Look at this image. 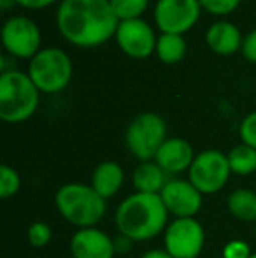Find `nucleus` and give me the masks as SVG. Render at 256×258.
<instances>
[{"label":"nucleus","mask_w":256,"mask_h":258,"mask_svg":"<svg viewBox=\"0 0 256 258\" xmlns=\"http://www.w3.org/2000/svg\"><path fill=\"white\" fill-rule=\"evenodd\" d=\"M55 21L63 41L81 49L109 42L120 23L109 0H60Z\"/></svg>","instance_id":"f257e3e1"},{"label":"nucleus","mask_w":256,"mask_h":258,"mask_svg":"<svg viewBox=\"0 0 256 258\" xmlns=\"http://www.w3.org/2000/svg\"><path fill=\"white\" fill-rule=\"evenodd\" d=\"M114 223L118 232L132 242L149 241L165 232L168 225V211L160 195L135 191L116 207Z\"/></svg>","instance_id":"f03ea898"},{"label":"nucleus","mask_w":256,"mask_h":258,"mask_svg":"<svg viewBox=\"0 0 256 258\" xmlns=\"http://www.w3.org/2000/svg\"><path fill=\"white\" fill-rule=\"evenodd\" d=\"M55 206L65 221L77 228L97 227L107 213V201L92 184L67 183L56 190Z\"/></svg>","instance_id":"7ed1b4c3"},{"label":"nucleus","mask_w":256,"mask_h":258,"mask_svg":"<svg viewBox=\"0 0 256 258\" xmlns=\"http://www.w3.org/2000/svg\"><path fill=\"white\" fill-rule=\"evenodd\" d=\"M41 92L27 72H0V119L9 125H18L30 119L37 112Z\"/></svg>","instance_id":"20e7f679"},{"label":"nucleus","mask_w":256,"mask_h":258,"mask_svg":"<svg viewBox=\"0 0 256 258\" xmlns=\"http://www.w3.org/2000/svg\"><path fill=\"white\" fill-rule=\"evenodd\" d=\"M27 74L44 95H56L63 92L72 81L74 63L67 51L62 48L48 46L42 48L28 61Z\"/></svg>","instance_id":"39448f33"},{"label":"nucleus","mask_w":256,"mask_h":258,"mask_svg":"<svg viewBox=\"0 0 256 258\" xmlns=\"http://www.w3.org/2000/svg\"><path fill=\"white\" fill-rule=\"evenodd\" d=\"M167 123L156 112H140L125 130V144L139 162L154 160L161 144L167 141Z\"/></svg>","instance_id":"423d86ee"},{"label":"nucleus","mask_w":256,"mask_h":258,"mask_svg":"<svg viewBox=\"0 0 256 258\" xmlns=\"http://www.w3.org/2000/svg\"><path fill=\"white\" fill-rule=\"evenodd\" d=\"M0 41L4 51L11 58L30 61L42 49V32L32 18L14 14L4 21Z\"/></svg>","instance_id":"0eeeda50"},{"label":"nucleus","mask_w":256,"mask_h":258,"mask_svg":"<svg viewBox=\"0 0 256 258\" xmlns=\"http://www.w3.org/2000/svg\"><path fill=\"white\" fill-rule=\"evenodd\" d=\"M232 170L228 156L219 150H204L195 156L188 170V181L202 195H214L225 188Z\"/></svg>","instance_id":"6e6552de"},{"label":"nucleus","mask_w":256,"mask_h":258,"mask_svg":"<svg viewBox=\"0 0 256 258\" xmlns=\"http://www.w3.org/2000/svg\"><path fill=\"white\" fill-rule=\"evenodd\" d=\"M205 230L197 218H174L163 232V249L174 258H198Z\"/></svg>","instance_id":"1a4fd4ad"},{"label":"nucleus","mask_w":256,"mask_h":258,"mask_svg":"<svg viewBox=\"0 0 256 258\" xmlns=\"http://www.w3.org/2000/svg\"><path fill=\"white\" fill-rule=\"evenodd\" d=\"M202 13L198 0H156L153 21L160 34L185 35L198 23Z\"/></svg>","instance_id":"9d476101"},{"label":"nucleus","mask_w":256,"mask_h":258,"mask_svg":"<svg viewBox=\"0 0 256 258\" xmlns=\"http://www.w3.org/2000/svg\"><path fill=\"white\" fill-rule=\"evenodd\" d=\"M114 41L125 56L132 60H146L154 54L158 34L149 21H146L144 18H137V20H125L118 23Z\"/></svg>","instance_id":"9b49d317"},{"label":"nucleus","mask_w":256,"mask_h":258,"mask_svg":"<svg viewBox=\"0 0 256 258\" xmlns=\"http://www.w3.org/2000/svg\"><path fill=\"white\" fill-rule=\"evenodd\" d=\"M160 197L174 218H195L204 202V195L188 179H168Z\"/></svg>","instance_id":"f8f14e48"},{"label":"nucleus","mask_w":256,"mask_h":258,"mask_svg":"<svg viewBox=\"0 0 256 258\" xmlns=\"http://www.w3.org/2000/svg\"><path fill=\"white\" fill-rule=\"evenodd\" d=\"M70 256L72 258H114L116 246L109 234L97 227L79 228L70 237Z\"/></svg>","instance_id":"ddd939ff"},{"label":"nucleus","mask_w":256,"mask_h":258,"mask_svg":"<svg viewBox=\"0 0 256 258\" xmlns=\"http://www.w3.org/2000/svg\"><path fill=\"white\" fill-rule=\"evenodd\" d=\"M204 41L207 48L218 56H233L242 49L244 35L235 23L228 20H218L207 27Z\"/></svg>","instance_id":"4468645a"},{"label":"nucleus","mask_w":256,"mask_h":258,"mask_svg":"<svg viewBox=\"0 0 256 258\" xmlns=\"http://www.w3.org/2000/svg\"><path fill=\"white\" fill-rule=\"evenodd\" d=\"M195 150L193 146L183 137H168L161 148L158 150L154 162L168 174V176H176V174L188 172L195 160Z\"/></svg>","instance_id":"2eb2a0df"},{"label":"nucleus","mask_w":256,"mask_h":258,"mask_svg":"<svg viewBox=\"0 0 256 258\" xmlns=\"http://www.w3.org/2000/svg\"><path fill=\"white\" fill-rule=\"evenodd\" d=\"M90 184H92L93 190H95L100 197L106 199V201L114 197L125 184L123 167L118 162H113V160L100 162L99 165L93 169Z\"/></svg>","instance_id":"dca6fc26"},{"label":"nucleus","mask_w":256,"mask_h":258,"mask_svg":"<svg viewBox=\"0 0 256 258\" xmlns=\"http://www.w3.org/2000/svg\"><path fill=\"white\" fill-rule=\"evenodd\" d=\"M167 183H168V174L154 160L139 162V165L133 169L132 184L135 188V191L160 195Z\"/></svg>","instance_id":"f3484780"},{"label":"nucleus","mask_w":256,"mask_h":258,"mask_svg":"<svg viewBox=\"0 0 256 258\" xmlns=\"http://www.w3.org/2000/svg\"><path fill=\"white\" fill-rule=\"evenodd\" d=\"M226 207L235 220L242 223H256V191L237 188L226 199Z\"/></svg>","instance_id":"a211bd4d"},{"label":"nucleus","mask_w":256,"mask_h":258,"mask_svg":"<svg viewBox=\"0 0 256 258\" xmlns=\"http://www.w3.org/2000/svg\"><path fill=\"white\" fill-rule=\"evenodd\" d=\"M188 44H186L185 35L178 34H158L156 49L154 54L165 65H176L186 56Z\"/></svg>","instance_id":"6ab92c4d"},{"label":"nucleus","mask_w":256,"mask_h":258,"mask_svg":"<svg viewBox=\"0 0 256 258\" xmlns=\"http://www.w3.org/2000/svg\"><path fill=\"white\" fill-rule=\"evenodd\" d=\"M228 156V165L232 174L235 176H249L256 172V150L247 144L240 143L233 146L226 153Z\"/></svg>","instance_id":"aec40b11"},{"label":"nucleus","mask_w":256,"mask_h":258,"mask_svg":"<svg viewBox=\"0 0 256 258\" xmlns=\"http://www.w3.org/2000/svg\"><path fill=\"white\" fill-rule=\"evenodd\" d=\"M114 14L120 21L142 18L149 9V0H109Z\"/></svg>","instance_id":"412c9836"},{"label":"nucleus","mask_w":256,"mask_h":258,"mask_svg":"<svg viewBox=\"0 0 256 258\" xmlns=\"http://www.w3.org/2000/svg\"><path fill=\"white\" fill-rule=\"evenodd\" d=\"M21 188V177L18 174V170L11 165H6L4 163L0 167V197L4 201H9L11 197L20 191Z\"/></svg>","instance_id":"4be33fe9"},{"label":"nucleus","mask_w":256,"mask_h":258,"mask_svg":"<svg viewBox=\"0 0 256 258\" xmlns=\"http://www.w3.org/2000/svg\"><path fill=\"white\" fill-rule=\"evenodd\" d=\"M198 4H200L204 13L216 18H225L235 13L242 4V0H198Z\"/></svg>","instance_id":"5701e85b"},{"label":"nucleus","mask_w":256,"mask_h":258,"mask_svg":"<svg viewBox=\"0 0 256 258\" xmlns=\"http://www.w3.org/2000/svg\"><path fill=\"white\" fill-rule=\"evenodd\" d=\"M27 237L34 248H46L53 239V230L46 221H34L28 227Z\"/></svg>","instance_id":"b1692460"},{"label":"nucleus","mask_w":256,"mask_h":258,"mask_svg":"<svg viewBox=\"0 0 256 258\" xmlns=\"http://www.w3.org/2000/svg\"><path fill=\"white\" fill-rule=\"evenodd\" d=\"M239 136L240 143L256 150V111L247 112L242 118V121L239 125Z\"/></svg>","instance_id":"393cba45"},{"label":"nucleus","mask_w":256,"mask_h":258,"mask_svg":"<svg viewBox=\"0 0 256 258\" xmlns=\"http://www.w3.org/2000/svg\"><path fill=\"white\" fill-rule=\"evenodd\" d=\"M253 251L251 246L244 239H232L223 246L221 256L223 258H251Z\"/></svg>","instance_id":"a878e982"},{"label":"nucleus","mask_w":256,"mask_h":258,"mask_svg":"<svg viewBox=\"0 0 256 258\" xmlns=\"http://www.w3.org/2000/svg\"><path fill=\"white\" fill-rule=\"evenodd\" d=\"M240 54H242L249 63H256V27L244 35Z\"/></svg>","instance_id":"bb28decb"},{"label":"nucleus","mask_w":256,"mask_h":258,"mask_svg":"<svg viewBox=\"0 0 256 258\" xmlns=\"http://www.w3.org/2000/svg\"><path fill=\"white\" fill-rule=\"evenodd\" d=\"M60 2V0H14L18 7H23V9L28 11H41L46 9V7H51L53 4Z\"/></svg>","instance_id":"cd10ccee"},{"label":"nucleus","mask_w":256,"mask_h":258,"mask_svg":"<svg viewBox=\"0 0 256 258\" xmlns=\"http://www.w3.org/2000/svg\"><path fill=\"white\" fill-rule=\"evenodd\" d=\"M114 246H116V253H125V251H130V248H132V241H130L128 237H125V235H118L116 239H114Z\"/></svg>","instance_id":"c85d7f7f"},{"label":"nucleus","mask_w":256,"mask_h":258,"mask_svg":"<svg viewBox=\"0 0 256 258\" xmlns=\"http://www.w3.org/2000/svg\"><path fill=\"white\" fill-rule=\"evenodd\" d=\"M140 258H174L168 255L165 249H149V251H146Z\"/></svg>","instance_id":"c756f323"},{"label":"nucleus","mask_w":256,"mask_h":258,"mask_svg":"<svg viewBox=\"0 0 256 258\" xmlns=\"http://www.w3.org/2000/svg\"><path fill=\"white\" fill-rule=\"evenodd\" d=\"M11 7H16L14 0H0V9H2L4 13H7V11H9Z\"/></svg>","instance_id":"7c9ffc66"},{"label":"nucleus","mask_w":256,"mask_h":258,"mask_svg":"<svg viewBox=\"0 0 256 258\" xmlns=\"http://www.w3.org/2000/svg\"><path fill=\"white\" fill-rule=\"evenodd\" d=\"M254 239H256V223H254Z\"/></svg>","instance_id":"2f4dec72"},{"label":"nucleus","mask_w":256,"mask_h":258,"mask_svg":"<svg viewBox=\"0 0 256 258\" xmlns=\"http://www.w3.org/2000/svg\"><path fill=\"white\" fill-rule=\"evenodd\" d=\"M251 258H256V253H253V255H251Z\"/></svg>","instance_id":"473e14b6"},{"label":"nucleus","mask_w":256,"mask_h":258,"mask_svg":"<svg viewBox=\"0 0 256 258\" xmlns=\"http://www.w3.org/2000/svg\"><path fill=\"white\" fill-rule=\"evenodd\" d=\"M68 258H72V256H68Z\"/></svg>","instance_id":"72a5a7b5"}]
</instances>
